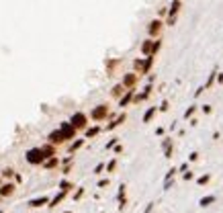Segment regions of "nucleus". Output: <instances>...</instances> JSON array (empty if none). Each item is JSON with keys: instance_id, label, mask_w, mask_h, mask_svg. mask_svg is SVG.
Listing matches in <instances>:
<instances>
[{"instance_id": "f257e3e1", "label": "nucleus", "mask_w": 223, "mask_h": 213, "mask_svg": "<svg viewBox=\"0 0 223 213\" xmlns=\"http://www.w3.org/2000/svg\"><path fill=\"white\" fill-rule=\"evenodd\" d=\"M25 158H27V162L29 164H43V160H45V156H43V152H41V148H31L27 154H25Z\"/></svg>"}, {"instance_id": "f03ea898", "label": "nucleus", "mask_w": 223, "mask_h": 213, "mask_svg": "<svg viewBox=\"0 0 223 213\" xmlns=\"http://www.w3.org/2000/svg\"><path fill=\"white\" fill-rule=\"evenodd\" d=\"M59 131H61V137H64V142H68V140H74V135H76V127L72 125V123H61L59 125Z\"/></svg>"}, {"instance_id": "7ed1b4c3", "label": "nucleus", "mask_w": 223, "mask_h": 213, "mask_svg": "<svg viewBox=\"0 0 223 213\" xmlns=\"http://www.w3.org/2000/svg\"><path fill=\"white\" fill-rule=\"evenodd\" d=\"M70 123L76 127V129H84L86 127V123H88V117L84 115V113H74L70 119Z\"/></svg>"}, {"instance_id": "20e7f679", "label": "nucleus", "mask_w": 223, "mask_h": 213, "mask_svg": "<svg viewBox=\"0 0 223 213\" xmlns=\"http://www.w3.org/2000/svg\"><path fill=\"white\" fill-rule=\"evenodd\" d=\"M90 115H92L94 121H100V119H105L106 115H109V109H106V105H98L92 113H90Z\"/></svg>"}, {"instance_id": "39448f33", "label": "nucleus", "mask_w": 223, "mask_h": 213, "mask_svg": "<svg viewBox=\"0 0 223 213\" xmlns=\"http://www.w3.org/2000/svg\"><path fill=\"white\" fill-rule=\"evenodd\" d=\"M47 142H49V143H53V146H55V143H64V137H61V131H59V129L51 131V133L47 135Z\"/></svg>"}, {"instance_id": "423d86ee", "label": "nucleus", "mask_w": 223, "mask_h": 213, "mask_svg": "<svg viewBox=\"0 0 223 213\" xmlns=\"http://www.w3.org/2000/svg\"><path fill=\"white\" fill-rule=\"evenodd\" d=\"M12 193H14V184H12V182L0 184V197H10Z\"/></svg>"}, {"instance_id": "0eeeda50", "label": "nucleus", "mask_w": 223, "mask_h": 213, "mask_svg": "<svg viewBox=\"0 0 223 213\" xmlns=\"http://www.w3.org/2000/svg\"><path fill=\"white\" fill-rule=\"evenodd\" d=\"M47 203H49V199H47V197H37V199H31L27 205L35 209V207H43V205H47Z\"/></svg>"}, {"instance_id": "6e6552de", "label": "nucleus", "mask_w": 223, "mask_h": 213, "mask_svg": "<svg viewBox=\"0 0 223 213\" xmlns=\"http://www.w3.org/2000/svg\"><path fill=\"white\" fill-rule=\"evenodd\" d=\"M160 29H162V23H160V21H152L150 27H147V33L153 37V35H158V33H160Z\"/></svg>"}, {"instance_id": "1a4fd4ad", "label": "nucleus", "mask_w": 223, "mask_h": 213, "mask_svg": "<svg viewBox=\"0 0 223 213\" xmlns=\"http://www.w3.org/2000/svg\"><path fill=\"white\" fill-rule=\"evenodd\" d=\"M162 148H164L166 158H172V140H170V137H166L164 142H162Z\"/></svg>"}, {"instance_id": "9d476101", "label": "nucleus", "mask_w": 223, "mask_h": 213, "mask_svg": "<svg viewBox=\"0 0 223 213\" xmlns=\"http://www.w3.org/2000/svg\"><path fill=\"white\" fill-rule=\"evenodd\" d=\"M59 164V160H58V156H51V158H45L43 160V166H45L47 170H51V168H55V166Z\"/></svg>"}, {"instance_id": "9b49d317", "label": "nucleus", "mask_w": 223, "mask_h": 213, "mask_svg": "<svg viewBox=\"0 0 223 213\" xmlns=\"http://www.w3.org/2000/svg\"><path fill=\"white\" fill-rule=\"evenodd\" d=\"M41 152L45 158H51V156H55V148H53V143H47V146H41Z\"/></svg>"}, {"instance_id": "f8f14e48", "label": "nucleus", "mask_w": 223, "mask_h": 213, "mask_svg": "<svg viewBox=\"0 0 223 213\" xmlns=\"http://www.w3.org/2000/svg\"><path fill=\"white\" fill-rule=\"evenodd\" d=\"M133 100V90H127L125 96H121V100H119V106H127Z\"/></svg>"}, {"instance_id": "ddd939ff", "label": "nucleus", "mask_w": 223, "mask_h": 213, "mask_svg": "<svg viewBox=\"0 0 223 213\" xmlns=\"http://www.w3.org/2000/svg\"><path fill=\"white\" fill-rule=\"evenodd\" d=\"M135 80H137V76H135V74H125V78H123V86L131 88V86L135 84Z\"/></svg>"}, {"instance_id": "4468645a", "label": "nucleus", "mask_w": 223, "mask_h": 213, "mask_svg": "<svg viewBox=\"0 0 223 213\" xmlns=\"http://www.w3.org/2000/svg\"><path fill=\"white\" fill-rule=\"evenodd\" d=\"M215 201H217V197H215V195H207V197H203V199L199 201V205H201V207H209V205L215 203Z\"/></svg>"}, {"instance_id": "2eb2a0df", "label": "nucleus", "mask_w": 223, "mask_h": 213, "mask_svg": "<svg viewBox=\"0 0 223 213\" xmlns=\"http://www.w3.org/2000/svg\"><path fill=\"white\" fill-rule=\"evenodd\" d=\"M123 121H125V113H123V115H119V117L115 119L113 123H109V125H106V129H109V131H111V129H115V127H119V125H121Z\"/></svg>"}, {"instance_id": "dca6fc26", "label": "nucleus", "mask_w": 223, "mask_h": 213, "mask_svg": "<svg viewBox=\"0 0 223 213\" xmlns=\"http://www.w3.org/2000/svg\"><path fill=\"white\" fill-rule=\"evenodd\" d=\"M64 197H66V193H64V190H59L58 195H55V197H53V199H51V201H49V207H55V205H58V203L61 201V199H64Z\"/></svg>"}, {"instance_id": "f3484780", "label": "nucleus", "mask_w": 223, "mask_h": 213, "mask_svg": "<svg viewBox=\"0 0 223 213\" xmlns=\"http://www.w3.org/2000/svg\"><path fill=\"white\" fill-rule=\"evenodd\" d=\"M152 47H153V41H145V43L141 45V51H143L145 56H152Z\"/></svg>"}, {"instance_id": "a211bd4d", "label": "nucleus", "mask_w": 223, "mask_h": 213, "mask_svg": "<svg viewBox=\"0 0 223 213\" xmlns=\"http://www.w3.org/2000/svg\"><path fill=\"white\" fill-rule=\"evenodd\" d=\"M59 189L64 190V193H68V190L74 189V184H72L70 180H61V182H59Z\"/></svg>"}, {"instance_id": "6ab92c4d", "label": "nucleus", "mask_w": 223, "mask_h": 213, "mask_svg": "<svg viewBox=\"0 0 223 213\" xmlns=\"http://www.w3.org/2000/svg\"><path fill=\"white\" fill-rule=\"evenodd\" d=\"M156 115V106H152V109H147L145 111V115H143V123H150V119Z\"/></svg>"}, {"instance_id": "aec40b11", "label": "nucleus", "mask_w": 223, "mask_h": 213, "mask_svg": "<svg viewBox=\"0 0 223 213\" xmlns=\"http://www.w3.org/2000/svg\"><path fill=\"white\" fill-rule=\"evenodd\" d=\"M98 131H100V127H98V125H94V127H88V129H86V137L90 140V137H94Z\"/></svg>"}, {"instance_id": "412c9836", "label": "nucleus", "mask_w": 223, "mask_h": 213, "mask_svg": "<svg viewBox=\"0 0 223 213\" xmlns=\"http://www.w3.org/2000/svg\"><path fill=\"white\" fill-rule=\"evenodd\" d=\"M82 146H84V140H76V142H74V143L70 146V154H74L76 150H80Z\"/></svg>"}, {"instance_id": "4be33fe9", "label": "nucleus", "mask_w": 223, "mask_h": 213, "mask_svg": "<svg viewBox=\"0 0 223 213\" xmlns=\"http://www.w3.org/2000/svg\"><path fill=\"white\" fill-rule=\"evenodd\" d=\"M209 180H211V176H209V174H203V176L197 178V184H207Z\"/></svg>"}, {"instance_id": "5701e85b", "label": "nucleus", "mask_w": 223, "mask_h": 213, "mask_svg": "<svg viewBox=\"0 0 223 213\" xmlns=\"http://www.w3.org/2000/svg\"><path fill=\"white\" fill-rule=\"evenodd\" d=\"M115 168H117V158H113V160H111V162L106 164V172H113Z\"/></svg>"}, {"instance_id": "b1692460", "label": "nucleus", "mask_w": 223, "mask_h": 213, "mask_svg": "<svg viewBox=\"0 0 223 213\" xmlns=\"http://www.w3.org/2000/svg\"><path fill=\"white\" fill-rule=\"evenodd\" d=\"M123 88H125L123 84H117V86L113 88V96H119V94H121V92H123Z\"/></svg>"}, {"instance_id": "393cba45", "label": "nucleus", "mask_w": 223, "mask_h": 213, "mask_svg": "<svg viewBox=\"0 0 223 213\" xmlns=\"http://www.w3.org/2000/svg\"><path fill=\"white\" fill-rule=\"evenodd\" d=\"M2 176H6V178L14 176V170H12V168H4V170H2Z\"/></svg>"}, {"instance_id": "a878e982", "label": "nucleus", "mask_w": 223, "mask_h": 213, "mask_svg": "<svg viewBox=\"0 0 223 213\" xmlns=\"http://www.w3.org/2000/svg\"><path fill=\"white\" fill-rule=\"evenodd\" d=\"M115 146H117V137H113V140L106 142V150H111V148H115Z\"/></svg>"}, {"instance_id": "bb28decb", "label": "nucleus", "mask_w": 223, "mask_h": 213, "mask_svg": "<svg viewBox=\"0 0 223 213\" xmlns=\"http://www.w3.org/2000/svg\"><path fill=\"white\" fill-rule=\"evenodd\" d=\"M195 111H197V109H195V106H188V109H186V113H184V117H192V115H195Z\"/></svg>"}, {"instance_id": "cd10ccee", "label": "nucleus", "mask_w": 223, "mask_h": 213, "mask_svg": "<svg viewBox=\"0 0 223 213\" xmlns=\"http://www.w3.org/2000/svg\"><path fill=\"white\" fill-rule=\"evenodd\" d=\"M178 172V168H170L168 172H166V178H174V174Z\"/></svg>"}, {"instance_id": "c85d7f7f", "label": "nucleus", "mask_w": 223, "mask_h": 213, "mask_svg": "<svg viewBox=\"0 0 223 213\" xmlns=\"http://www.w3.org/2000/svg\"><path fill=\"white\" fill-rule=\"evenodd\" d=\"M182 178H184V180H192V178H195V174H192V172H186V170H184V174H182Z\"/></svg>"}, {"instance_id": "c756f323", "label": "nucleus", "mask_w": 223, "mask_h": 213, "mask_svg": "<svg viewBox=\"0 0 223 213\" xmlns=\"http://www.w3.org/2000/svg\"><path fill=\"white\" fill-rule=\"evenodd\" d=\"M103 170H105V164L100 162V164H96V168H94V174H100Z\"/></svg>"}, {"instance_id": "7c9ffc66", "label": "nucleus", "mask_w": 223, "mask_h": 213, "mask_svg": "<svg viewBox=\"0 0 223 213\" xmlns=\"http://www.w3.org/2000/svg\"><path fill=\"white\" fill-rule=\"evenodd\" d=\"M109 187V178H103V180H98V189H105Z\"/></svg>"}, {"instance_id": "2f4dec72", "label": "nucleus", "mask_w": 223, "mask_h": 213, "mask_svg": "<svg viewBox=\"0 0 223 213\" xmlns=\"http://www.w3.org/2000/svg\"><path fill=\"white\" fill-rule=\"evenodd\" d=\"M82 195H84V189H78L76 193H74V201H78V199H80Z\"/></svg>"}, {"instance_id": "473e14b6", "label": "nucleus", "mask_w": 223, "mask_h": 213, "mask_svg": "<svg viewBox=\"0 0 223 213\" xmlns=\"http://www.w3.org/2000/svg\"><path fill=\"white\" fill-rule=\"evenodd\" d=\"M188 160H190V162H197V160H199V152H192V154L188 156Z\"/></svg>"}, {"instance_id": "72a5a7b5", "label": "nucleus", "mask_w": 223, "mask_h": 213, "mask_svg": "<svg viewBox=\"0 0 223 213\" xmlns=\"http://www.w3.org/2000/svg\"><path fill=\"white\" fill-rule=\"evenodd\" d=\"M153 205H156V203H147V207H145V211H143V213H152L153 211Z\"/></svg>"}, {"instance_id": "f704fd0d", "label": "nucleus", "mask_w": 223, "mask_h": 213, "mask_svg": "<svg viewBox=\"0 0 223 213\" xmlns=\"http://www.w3.org/2000/svg\"><path fill=\"white\" fill-rule=\"evenodd\" d=\"M186 168H188V164H180V166H178V172H184Z\"/></svg>"}, {"instance_id": "c9c22d12", "label": "nucleus", "mask_w": 223, "mask_h": 213, "mask_svg": "<svg viewBox=\"0 0 223 213\" xmlns=\"http://www.w3.org/2000/svg\"><path fill=\"white\" fill-rule=\"evenodd\" d=\"M203 113H207V115H209V113H211V106L205 105V106H203Z\"/></svg>"}, {"instance_id": "e433bc0d", "label": "nucleus", "mask_w": 223, "mask_h": 213, "mask_svg": "<svg viewBox=\"0 0 223 213\" xmlns=\"http://www.w3.org/2000/svg\"><path fill=\"white\" fill-rule=\"evenodd\" d=\"M64 213H72V211H64Z\"/></svg>"}, {"instance_id": "4c0bfd02", "label": "nucleus", "mask_w": 223, "mask_h": 213, "mask_svg": "<svg viewBox=\"0 0 223 213\" xmlns=\"http://www.w3.org/2000/svg\"><path fill=\"white\" fill-rule=\"evenodd\" d=\"M0 213H2V209H0Z\"/></svg>"}, {"instance_id": "58836bf2", "label": "nucleus", "mask_w": 223, "mask_h": 213, "mask_svg": "<svg viewBox=\"0 0 223 213\" xmlns=\"http://www.w3.org/2000/svg\"><path fill=\"white\" fill-rule=\"evenodd\" d=\"M0 184H2V182H0Z\"/></svg>"}]
</instances>
